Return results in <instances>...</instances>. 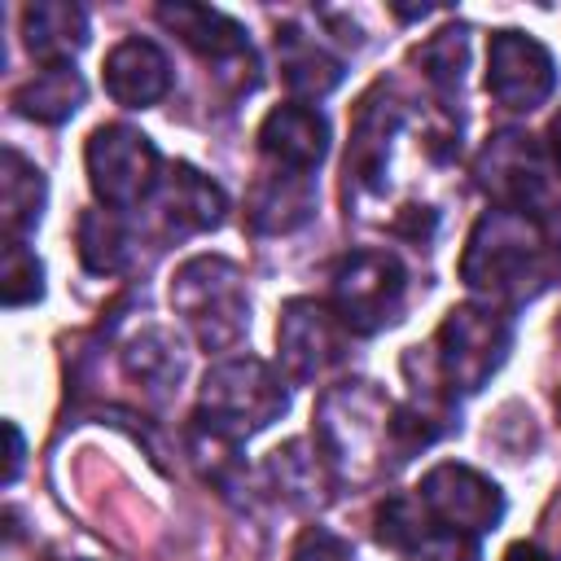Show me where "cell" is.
<instances>
[{
	"mask_svg": "<svg viewBox=\"0 0 561 561\" xmlns=\"http://www.w3.org/2000/svg\"><path fill=\"white\" fill-rule=\"evenodd\" d=\"M460 276L491 298H530L548 276L539 224L517 210H486L469 232Z\"/></svg>",
	"mask_w": 561,
	"mask_h": 561,
	"instance_id": "1",
	"label": "cell"
},
{
	"mask_svg": "<svg viewBox=\"0 0 561 561\" xmlns=\"http://www.w3.org/2000/svg\"><path fill=\"white\" fill-rule=\"evenodd\" d=\"M390 416L394 408L386 403V394L373 381H346L337 390H329L320 399V416H316V438L329 456V465L351 478L364 482L377 469H394L390 456Z\"/></svg>",
	"mask_w": 561,
	"mask_h": 561,
	"instance_id": "2",
	"label": "cell"
},
{
	"mask_svg": "<svg viewBox=\"0 0 561 561\" xmlns=\"http://www.w3.org/2000/svg\"><path fill=\"white\" fill-rule=\"evenodd\" d=\"M171 307L184 316L206 351H232L250 329V302L237 263L219 254H197L171 276Z\"/></svg>",
	"mask_w": 561,
	"mask_h": 561,
	"instance_id": "3",
	"label": "cell"
},
{
	"mask_svg": "<svg viewBox=\"0 0 561 561\" xmlns=\"http://www.w3.org/2000/svg\"><path fill=\"white\" fill-rule=\"evenodd\" d=\"M285 408H289L285 381L263 359L237 355L206 373L197 421H206L210 430H219L228 438H250V434L267 430Z\"/></svg>",
	"mask_w": 561,
	"mask_h": 561,
	"instance_id": "4",
	"label": "cell"
},
{
	"mask_svg": "<svg viewBox=\"0 0 561 561\" xmlns=\"http://www.w3.org/2000/svg\"><path fill=\"white\" fill-rule=\"evenodd\" d=\"M508 355V320L491 307L465 302L447 311L434 337V364L451 394H478Z\"/></svg>",
	"mask_w": 561,
	"mask_h": 561,
	"instance_id": "5",
	"label": "cell"
},
{
	"mask_svg": "<svg viewBox=\"0 0 561 561\" xmlns=\"http://www.w3.org/2000/svg\"><path fill=\"white\" fill-rule=\"evenodd\" d=\"M408 294L403 263L386 250H351L333 267V316L351 333H377L399 320Z\"/></svg>",
	"mask_w": 561,
	"mask_h": 561,
	"instance_id": "6",
	"label": "cell"
},
{
	"mask_svg": "<svg viewBox=\"0 0 561 561\" xmlns=\"http://www.w3.org/2000/svg\"><path fill=\"white\" fill-rule=\"evenodd\" d=\"M88 162V184L92 193L110 206V210H127L136 202H145L162 175H158V149L149 145L145 131L127 127V123H105L88 136L83 149Z\"/></svg>",
	"mask_w": 561,
	"mask_h": 561,
	"instance_id": "7",
	"label": "cell"
},
{
	"mask_svg": "<svg viewBox=\"0 0 561 561\" xmlns=\"http://www.w3.org/2000/svg\"><path fill=\"white\" fill-rule=\"evenodd\" d=\"M416 500L425 504V513L460 535H486L500 526L504 517V495L491 478H482L478 469L469 465H456V460H443L434 465L421 486H416Z\"/></svg>",
	"mask_w": 561,
	"mask_h": 561,
	"instance_id": "8",
	"label": "cell"
},
{
	"mask_svg": "<svg viewBox=\"0 0 561 561\" xmlns=\"http://www.w3.org/2000/svg\"><path fill=\"white\" fill-rule=\"evenodd\" d=\"M557 88L552 53L526 31H495L486 48V92L517 114L543 105Z\"/></svg>",
	"mask_w": 561,
	"mask_h": 561,
	"instance_id": "9",
	"label": "cell"
},
{
	"mask_svg": "<svg viewBox=\"0 0 561 561\" xmlns=\"http://www.w3.org/2000/svg\"><path fill=\"white\" fill-rule=\"evenodd\" d=\"M478 180L500 202V210H517V215L535 219L552 206L548 171H543L530 136H522V131H500L495 140H486V149L478 158Z\"/></svg>",
	"mask_w": 561,
	"mask_h": 561,
	"instance_id": "10",
	"label": "cell"
},
{
	"mask_svg": "<svg viewBox=\"0 0 561 561\" xmlns=\"http://www.w3.org/2000/svg\"><path fill=\"white\" fill-rule=\"evenodd\" d=\"M342 320L320 307L316 298H294L285 302L280 311V324H276V346H280V364L294 381H316L324 377L342 351H346V337H342Z\"/></svg>",
	"mask_w": 561,
	"mask_h": 561,
	"instance_id": "11",
	"label": "cell"
},
{
	"mask_svg": "<svg viewBox=\"0 0 561 561\" xmlns=\"http://www.w3.org/2000/svg\"><path fill=\"white\" fill-rule=\"evenodd\" d=\"M377 539L403 561H478V539L460 535L425 513L421 500L412 495H390L377 513Z\"/></svg>",
	"mask_w": 561,
	"mask_h": 561,
	"instance_id": "12",
	"label": "cell"
},
{
	"mask_svg": "<svg viewBox=\"0 0 561 561\" xmlns=\"http://www.w3.org/2000/svg\"><path fill=\"white\" fill-rule=\"evenodd\" d=\"M403 118V105L386 92V83H377L351 123V149H346V184L377 193L386 184V158H390V136Z\"/></svg>",
	"mask_w": 561,
	"mask_h": 561,
	"instance_id": "13",
	"label": "cell"
},
{
	"mask_svg": "<svg viewBox=\"0 0 561 561\" xmlns=\"http://www.w3.org/2000/svg\"><path fill=\"white\" fill-rule=\"evenodd\" d=\"M259 149L276 171L311 175L329 153V123L316 105H276L259 127Z\"/></svg>",
	"mask_w": 561,
	"mask_h": 561,
	"instance_id": "14",
	"label": "cell"
},
{
	"mask_svg": "<svg viewBox=\"0 0 561 561\" xmlns=\"http://www.w3.org/2000/svg\"><path fill=\"white\" fill-rule=\"evenodd\" d=\"M105 92L127 105V110H145L153 101H162L171 92V61L153 39H123L110 48L105 57Z\"/></svg>",
	"mask_w": 561,
	"mask_h": 561,
	"instance_id": "15",
	"label": "cell"
},
{
	"mask_svg": "<svg viewBox=\"0 0 561 561\" xmlns=\"http://www.w3.org/2000/svg\"><path fill=\"white\" fill-rule=\"evenodd\" d=\"M158 210H162V224H167L171 237H193V232L219 228L228 202H224V193H219V184L210 175H202L188 162H180L158 184Z\"/></svg>",
	"mask_w": 561,
	"mask_h": 561,
	"instance_id": "16",
	"label": "cell"
},
{
	"mask_svg": "<svg viewBox=\"0 0 561 561\" xmlns=\"http://www.w3.org/2000/svg\"><path fill=\"white\" fill-rule=\"evenodd\" d=\"M158 22L167 31H175L193 53H202L206 61H250V39L245 31L206 4H158Z\"/></svg>",
	"mask_w": 561,
	"mask_h": 561,
	"instance_id": "17",
	"label": "cell"
},
{
	"mask_svg": "<svg viewBox=\"0 0 561 561\" xmlns=\"http://www.w3.org/2000/svg\"><path fill=\"white\" fill-rule=\"evenodd\" d=\"M22 35L35 61L70 66V57L88 44V13L70 0H39L22 13Z\"/></svg>",
	"mask_w": 561,
	"mask_h": 561,
	"instance_id": "18",
	"label": "cell"
},
{
	"mask_svg": "<svg viewBox=\"0 0 561 561\" xmlns=\"http://www.w3.org/2000/svg\"><path fill=\"white\" fill-rule=\"evenodd\" d=\"M276 57H280L285 88L294 96H302V101H320L342 83V61L333 53H324V44H316L298 26L276 31Z\"/></svg>",
	"mask_w": 561,
	"mask_h": 561,
	"instance_id": "19",
	"label": "cell"
},
{
	"mask_svg": "<svg viewBox=\"0 0 561 561\" xmlns=\"http://www.w3.org/2000/svg\"><path fill=\"white\" fill-rule=\"evenodd\" d=\"M311 210H316L311 175H294V171H272L267 180H259L245 206L254 232H294L298 224L311 219Z\"/></svg>",
	"mask_w": 561,
	"mask_h": 561,
	"instance_id": "20",
	"label": "cell"
},
{
	"mask_svg": "<svg viewBox=\"0 0 561 561\" xmlns=\"http://www.w3.org/2000/svg\"><path fill=\"white\" fill-rule=\"evenodd\" d=\"M123 373H127L136 386H145L149 394H167V390L180 381V373H184L180 342H175L167 329H158V324L131 333L127 346H123Z\"/></svg>",
	"mask_w": 561,
	"mask_h": 561,
	"instance_id": "21",
	"label": "cell"
},
{
	"mask_svg": "<svg viewBox=\"0 0 561 561\" xmlns=\"http://www.w3.org/2000/svg\"><path fill=\"white\" fill-rule=\"evenodd\" d=\"M83 79L75 66H44L35 79H26L13 92V110L35 123H66L83 105Z\"/></svg>",
	"mask_w": 561,
	"mask_h": 561,
	"instance_id": "22",
	"label": "cell"
},
{
	"mask_svg": "<svg viewBox=\"0 0 561 561\" xmlns=\"http://www.w3.org/2000/svg\"><path fill=\"white\" fill-rule=\"evenodd\" d=\"M44 175L35 162H26L18 149H4L0 162V210H4V232L9 241H22V232H31L39 224L44 210Z\"/></svg>",
	"mask_w": 561,
	"mask_h": 561,
	"instance_id": "23",
	"label": "cell"
},
{
	"mask_svg": "<svg viewBox=\"0 0 561 561\" xmlns=\"http://www.w3.org/2000/svg\"><path fill=\"white\" fill-rule=\"evenodd\" d=\"M131 259V237L114 210H83L79 215V263L96 276L118 272Z\"/></svg>",
	"mask_w": 561,
	"mask_h": 561,
	"instance_id": "24",
	"label": "cell"
},
{
	"mask_svg": "<svg viewBox=\"0 0 561 561\" xmlns=\"http://www.w3.org/2000/svg\"><path fill=\"white\" fill-rule=\"evenodd\" d=\"M412 61L421 66V75H425L443 96L456 92L460 79H465V61H469V31H465V26H447V31L430 35V39L412 53Z\"/></svg>",
	"mask_w": 561,
	"mask_h": 561,
	"instance_id": "25",
	"label": "cell"
},
{
	"mask_svg": "<svg viewBox=\"0 0 561 561\" xmlns=\"http://www.w3.org/2000/svg\"><path fill=\"white\" fill-rule=\"evenodd\" d=\"M0 294H4V307H26L44 294V267L39 259L22 245V241H9L4 245V280H0Z\"/></svg>",
	"mask_w": 561,
	"mask_h": 561,
	"instance_id": "26",
	"label": "cell"
},
{
	"mask_svg": "<svg viewBox=\"0 0 561 561\" xmlns=\"http://www.w3.org/2000/svg\"><path fill=\"white\" fill-rule=\"evenodd\" d=\"M267 473L276 478V491H285L294 500H307V491H316V460L302 456V443L276 447L267 460Z\"/></svg>",
	"mask_w": 561,
	"mask_h": 561,
	"instance_id": "27",
	"label": "cell"
},
{
	"mask_svg": "<svg viewBox=\"0 0 561 561\" xmlns=\"http://www.w3.org/2000/svg\"><path fill=\"white\" fill-rule=\"evenodd\" d=\"M294 561H351V543L337 539V535L324 530V526H311V530H302V539L294 543Z\"/></svg>",
	"mask_w": 561,
	"mask_h": 561,
	"instance_id": "28",
	"label": "cell"
},
{
	"mask_svg": "<svg viewBox=\"0 0 561 561\" xmlns=\"http://www.w3.org/2000/svg\"><path fill=\"white\" fill-rule=\"evenodd\" d=\"M4 434H9V469H4V482H13V478H18V469H22V430L9 421V425H4Z\"/></svg>",
	"mask_w": 561,
	"mask_h": 561,
	"instance_id": "29",
	"label": "cell"
},
{
	"mask_svg": "<svg viewBox=\"0 0 561 561\" xmlns=\"http://www.w3.org/2000/svg\"><path fill=\"white\" fill-rule=\"evenodd\" d=\"M504 561H552L543 548H535V543H513L508 552H504Z\"/></svg>",
	"mask_w": 561,
	"mask_h": 561,
	"instance_id": "30",
	"label": "cell"
},
{
	"mask_svg": "<svg viewBox=\"0 0 561 561\" xmlns=\"http://www.w3.org/2000/svg\"><path fill=\"white\" fill-rule=\"evenodd\" d=\"M548 145H552V162H557V171H561V110H557V118L548 123Z\"/></svg>",
	"mask_w": 561,
	"mask_h": 561,
	"instance_id": "31",
	"label": "cell"
},
{
	"mask_svg": "<svg viewBox=\"0 0 561 561\" xmlns=\"http://www.w3.org/2000/svg\"><path fill=\"white\" fill-rule=\"evenodd\" d=\"M557 412H561V394H557Z\"/></svg>",
	"mask_w": 561,
	"mask_h": 561,
	"instance_id": "32",
	"label": "cell"
}]
</instances>
